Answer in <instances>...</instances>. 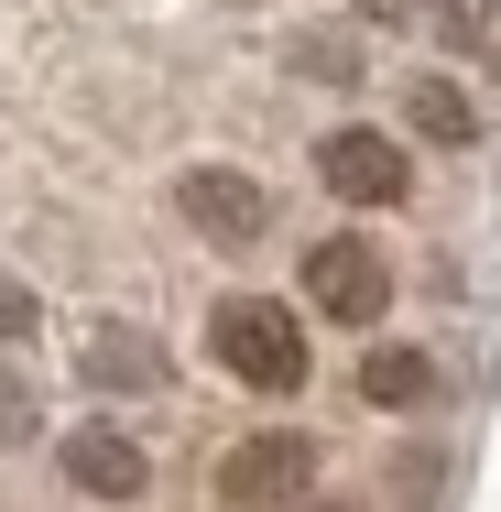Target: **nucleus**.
I'll use <instances>...</instances> for the list:
<instances>
[{
	"instance_id": "nucleus-10",
	"label": "nucleus",
	"mask_w": 501,
	"mask_h": 512,
	"mask_svg": "<svg viewBox=\"0 0 501 512\" xmlns=\"http://www.w3.org/2000/svg\"><path fill=\"white\" fill-rule=\"evenodd\" d=\"M44 436V404H33V382L22 371H0V447H33Z\"/></svg>"
},
{
	"instance_id": "nucleus-6",
	"label": "nucleus",
	"mask_w": 501,
	"mask_h": 512,
	"mask_svg": "<svg viewBox=\"0 0 501 512\" xmlns=\"http://www.w3.org/2000/svg\"><path fill=\"white\" fill-rule=\"evenodd\" d=\"M316 175H327V197H349V207H403V186H414L393 131H327L316 142Z\"/></svg>"
},
{
	"instance_id": "nucleus-8",
	"label": "nucleus",
	"mask_w": 501,
	"mask_h": 512,
	"mask_svg": "<svg viewBox=\"0 0 501 512\" xmlns=\"http://www.w3.org/2000/svg\"><path fill=\"white\" fill-rule=\"evenodd\" d=\"M360 404L371 414H425L436 404V360L425 349H371L360 360Z\"/></svg>"
},
{
	"instance_id": "nucleus-14",
	"label": "nucleus",
	"mask_w": 501,
	"mask_h": 512,
	"mask_svg": "<svg viewBox=\"0 0 501 512\" xmlns=\"http://www.w3.org/2000/svg\"><path fill=\"white\" fill-rule=\"evenodd\" d=\"M403 11H414V0H360V22H403Z\"/></svg>"
},
{
	"instance_id": "nucleus-1",
	"label": "nucleus",
	"mask_w": 501,
	"mask_h": 512,
	"mask_svg": "<svg viewBox=\"0 0 501 512\" xmlns=\"http://www.w3.org/2000/svg\"><path fill=\"white\" fill-rule=\"evenodd\" d=\"M207 349H218V371L240 393H305V327L273 295H229V306L207 316Z\"/></svg>"
},
{
	"instance_id": "nucleus-12",
	"label": "nucleus",
	"mask_w": 501,
	"mask_h": 512,
	"mask_svg": "<svg viewBox=\"0 0 501 512\" xmlns=\"http://www.w3.org/2000/svg\"><path fill=\"white\" fill-rule=\"evenodd\" d=\"M295 66H305V77H327V88H349V77H360V55H349L338 33H305V44H295Z\"/></svg>"
},
{
	"instance_id": "nucleus-11",
	"label": "nucleus",
	"mask_w": 501,
	"mask_h": 512,
	"mask_svg": "<svg viewBox=\"0 0 501 512\" xmlns=\"http://www.w3.org/2000/svg\"><path fill=\"white\" fill-rule=\"evenodd\" d=\"M33 327H44V295H33L22 273H0V349H22Z\"/></svg>"
},
{
	"instance_id": "nucleus-7",
	"label": "nucleus",
	"mask_w": 501,
	"mask_h": 512,
	"mask_svg": "<svg viewBox=\"0 0 501 512\" xmlns=\"http://www.w3.org/2000/svg\"><path fill=\"white\" fill-rule=\"evenodd\" d=\"M77 371H88V393H164V349L142 327H88L77 338Z\"/></svg>"
},
{
	"instance_id": "nucleus-16",
	"label": "nucleus",
	"mask_w": 501,
	"mask_h": 512,
	"mask_svg": "<svg viewBox=\"0 0 501 512\" xmlns=\"http://www.w3.org/2000/svg\"><path fill=\"white\" fill-rule=\"evenodd\" d=\"M491 66H501V44H491Z\"/></svg>"
},
{
	"instance_id": "nucleus-2",
	"label": "nucleus",
	"mask_w": 501,
	"mask_h": 512,
	"mask_svg": "<svg viewBox=\"0 0 501 512\" xmlns=\"http://www.w3.org/2000/svg\"><path fill=\"white\" fill-rule=\"evenodd\" d=\"M316 480V436L305 425H262L218 458V502L229 512H295V491Z\"/></svg>"
},
{
	"instance_id": "nucleus-3",
	"label": "nucleus",
	"mask_w": 501,
	"mask_h": 512,
	"mask_svg": "<svg viewBox=\"0 0 501 512\" xmlns=\"http://www.w3.org/2000/svg\"><path fill=\"white\" fill-rule=\"evenodd\" d=\"M305 306L338 316V327H371V316L393 306V262H382L360 229H327V240L305 251Z\"/></svg>"
},
{
	"instance_id": "nucleus-13",
	"label": "nucleus",
	"mask_w": 501,
	"mask_h": 512,
	"mask_svg": "<svg viewBox=\"0 0 501 512\" xmlns=\"http://www.w3.org/2000/svg\"><path fill=\"white\" fill-rule=\"evenodd\" d=\"M393 491H403L414 512H425L436 491H447V458H436V447H414V458H393Z\"/></svg>"
},
{
	"instance_id": "nucleus-5",
	"label": "nucleus",
	"mask_w": 501,
	"mask_h": 512,
	"mask_svg": "<svg viewBox=\"0 0 501 512\" xmlns=\"http://www.w3.org/2000/svg\"><path fill=\"white\" fill-rule=\"evenodd\" d=\"M175 218L207 229V240H229V251H251L262 218H273V197H262L240 164H186V175H175Z\"/></svg>"
},
{
	"instance_id": "nucleus-4",
	"label": "nucleus",
	"mask_w": 501,
	"mask_h": 512,
	"mask_svg": "<svg viewBox=\"0 0 501 512\" xmlns=\"http://www.w3.org/2000/svg\"><path fill=\"white\" fill-rule=\"evenodd\" d=\"M55 469H66V491H88V502H142L153 491V458H142V436H120V425H66L55 436Z\"/></svg>"
},
{
	"instance_id": "nucleus-15",
	"label": "nucleus",
	"mask_w": 501,
	"mask_h": 512,
	"mask_svg": "<svg viewBox=\"0 0 501 512\" xmlns=\"http://www.w3.org/2000/svg\"><path fill=\"white\" fill-rule=\"evenodd\" d=\"M305 512H338V502H305Z\"/></svg>"
},
{
	"instance_id": "nucleus-9",
	"label": "nucleus",
	"mask_w": 501,
	"mask_h": 512,
	"mask_svg": "<svg viewBox=\"0 0 501 512\" xmlns=\"http://www.w3.org/2000/svg\"><path fill=\"white\" fill-rule=\"evenodd\" d=\"M403 120H414L425 142H447V153H469V142H480V109H469L458 77H403Z\"/></svg>"
}]
</instances>
